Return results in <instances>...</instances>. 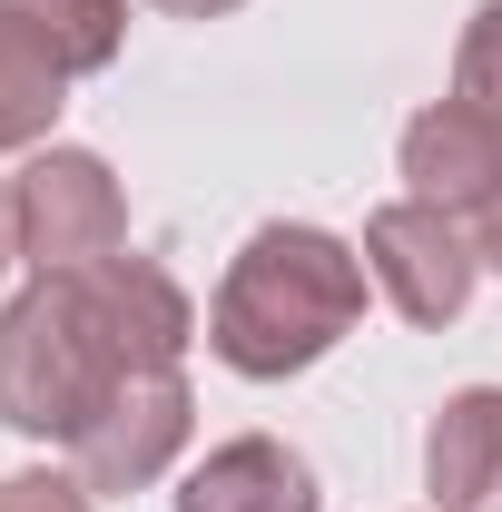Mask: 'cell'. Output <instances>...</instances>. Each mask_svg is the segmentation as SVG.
<instances>
[{"label":"cell","mask_w":502,"mask_h":512,"mask_svg":"<svg viewBox=\"0 0 502 512\" xmlns=\"http://www.w3.org/2000/svg\"><path fill=\"white\" fill-rule=\"evenodd\" d=\"M10 237H20V266L30 276H79L99 256L128 247V197L109 178L99 148H30V168L10 178Z\"/></svg>","instance_id":"cell-3"},{"label":"cell","mask_w":502,"mask_h":512,"mask_svg":"<svg viewBox=\"0 0 502 512\" xmlns=\"http://www.w3.org/2000/svg\"><path fill=\"white\" fill-rule=\"evenodd\" d=\"M424 493L434 512H502V384L443 394L424 424Z\"/></svg>","instance_id":"cell-8"},{"label":"cell","mask_w":502,"mask_h":512,"mask_svg":"<svg viewBox=\"0 0 502 512\" xmlns=\"http://www.w3.org/2000/svg\"><path fill=\"white\" fill-rule=\"evenodd\" d=\"M178 512H325V493H315V473H306L296 444L237 434V444H217L178 483Z\"/></svg>","instance_id":"cell-9"},{"label":"cell","mask_w":502,"mask_h":512,"mask_svg":"<svg viewBox=\"0 0 502 512\" xmlns=\"http://www.w3.org/2000/svg\"><path fill=\"white\" fill-rule=\"evenodd\" d=\"M473 247H483V266H493V276H502V197H493V207H483V217H473Z\"/></svg>","instance_id":"cell-13"},{"label":"cell","mask_w":502,"mask_h":512,"mask_svg":"<svg viewBox=\"0 0 502 512\" xmlns=\"http://www.w3.org/2000/svg\"><path fill=\"white\" fill-rule=\"evenodd\" d=\"M365 247H345V237H325V227H296V217H276V227H256L237 266H227V286H217V306H207V345H217V365L247 384H286L325 365L355 316H365Z\"/></svg>","instance_id":"cell-1"},{"label":"cell","mask_w":502,"mask_h":512,"mask_svg":"<svg viewBox=\"0 0 502 512\" xmlns=\"http://www.w3.org/2000/svg\"><path fill=\"white\" fill-rule=\"evenodd\" d=\"M188 375L178 365H128L109 394H99V414L69 434V473L89 483V493H148L178 453H188Z\"/></svg>","instance_id":"cell-4"},{"label":"cell","mask_w":502,"mask_h":512,"mask_svg":"<svg viewBox=\"0 0 502 512\" xmlns=\"http://www.w3.org/2000/svg\"><path fill=\"white\" fill-rule=\"evenodd\" d=\"M453 99H473L483 119H502V0H483L463 20V50H453Z\"/></svg>","instance_id":"cell-12"},{"label":"cell","mask_w":502,"mask_h":512,"mask_svg":"<svg viewBox=\"0 0 502 512\" xmlns=\"http://www.w3.org/2000/svg\"><path fill=\"white\" fill-rule=\"evenodd\" d=\"M60 109H69L60 50L30 30V10H20V0H0V158H10V148H50Z\"/></svg>","instance_id":"cell-10"},{"label":"cell","mask_w":502,"mask_h":512,"mask_svg":"<svg viewBox=\"0 0 502 512\" xmlns=\"http://www.w3.org/2000/svg\"><path fill=\"white\" fill-rule=\"evenodd\" d=\"M20 10H30V30L60 50L69 79L109 69V60H119V40H128V0H20Z\"/></svg>","instance_id":"cell-11"},{"label":"cell","mask_w":502,"mask_h":512,"mask_svg":"<svg viewBox=\"0 0 502 512\" xmlns=\"http://www.w3.org/2000/svg\"><path fill=\"white\" fill-rule=\"evenodd\" d=\"M79 296H89V316H99V335H109V355L119 365H178L197 335V306L188 286L158 266V256H99V266H79Z\"/></svg>","instance_id":"cell-6"},{"label":"cell","mask_w":502,"mask_h":512,"mask_svg":"<svg viewBox=\"0 0 502 512\" xmlns=\"http://www.w3.org/2000/svg\"><path fill=\"white\" fill-rule=\"evenodd\" d=\"M148 10H168V20H227L237 0H148Z\"/></svg>","instance_id":"cell-14"},{"label":"cell","mask_w":502,"mask_h":512,"mask_svg":"<svg viewBox=\"0 0 502 512\" xmlns=\"http://www.w3.org/2000/svg\"><path fill=\"white\" fill-rule=\"evenodd\" d=\"M404 197H424V207L473 227L502 197V119H483L473 99H434L404 128Z\"/></svg>","instance_id":"cell-7"},{"label":"cell","mask_w":502,"mask_h":512,"mask_svg":"<svg viewBox=\"0 0 502 512\" xmlns=\"http://www.w3.org/2000/svg\"><path fill=\"white\" fill-rule=\"evenodd\" d=\"M119 375L128 365L109 355V335L89 316L79 276H30V286L0 306V424H10V434L69 444Z\"/></svg>","instance_id":"cell-2"},{"label":"cell","mask_w":502,"mask_h":512,"mask_svg":"<svg viewBox=\"0 0 502 512\" xmlns=\"http://www.w3.org/2000/svg\"><path fill=\"white\" fill-rule=\"evenodd\" d=\"M365 276L384 286V306L404 325H453L473 306V276H483V247L463 217H443L424 197H394L365 217Z\"/></svg>","instance_id":"cell-5"},{"label":"cell","mask_w":502,"mask_h":512,"mask_svg":"<svg viewBox=\"0 0 502 512\" xmlns=\"http://www.w3.org/2000/svg\"><path fill=\"white\" fill-rule=\"evenodd\" d=\"M10 256H20V237H10V188H0V266H10Z\"/></svg>","instance_id":"cell-15"}]
</instances>
